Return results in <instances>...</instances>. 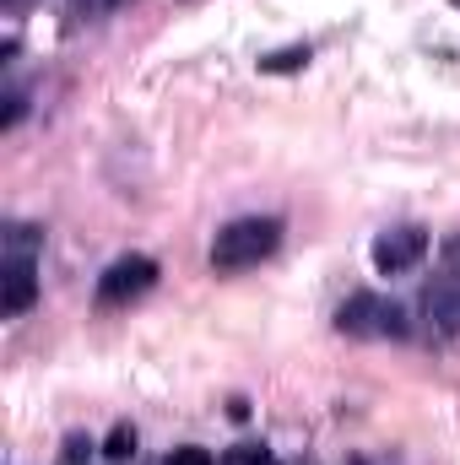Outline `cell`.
Wrapping results in <instances>:
<instances>
[{
    "label": "cell",
    "mask_w": 460,
    "mask_h": 465,
    "mask_svg": "<svg viewBox=\"0 0 460 465\" xmlns=\"http://www.w3.org/2000/svg\"><path fill=\"white\" fill-rule=\"evenodd\" d=\"M282 243V217H238L212 238V271H249Z\"/></svg>",
    "instance_id": "1"
},
{
    "label": "cell",
    "mask_w": 460,
    "mask_h": 465,
    "mask_svg": "<svg viewBox=\"0 0 460 465\" xmlns=\"http://www.w3.org/2000/svg\"><path fill=\"white\" fill-rule=\"evenodd\" d=\"M336 331L342 336H406V314L374 292H357L336 309Z\"/></svg>",
    "instance_id": "2"
},
{
    "label": "cell",
    "mask_w": 460,
    "mask_h": 465,
    "mask_svg": "<svg viewBox=\"0 0 460 465\" xmlns=\"http://www.w3.org/2000/svg\"><path fill=\"white\" fill-rule=\"evenodd\" d=\"M157 282V260H146V254H119L115 265L98 276V303H130V298H141L146 287Z\"/></svg>",
    "instance_id": "3"
},
{
    "label": "cell",
    "mask_w": 460,
    "mask_h": 465,
    "mask_svg": "<svg viewBox=\"0 0 460 465\" xmlns=\"http://www.w3.org/2000/svg\"><path fill=\"white\" fill-rule=\"evenodd\" d=\"M423 254H428V232L423 228H390V232L374 238V271H379V276H401V271H412Z\"/></svg>",
    "instance_id": "4"
},
{
    "label": "cell",
    "mask_w": 460,
    "mask_h": 465,
    "mask_svg": "<svg viewBox=\"0 0 460 465\" xmlns=\"http://www.w3.org/2000/svg\"><path fill=\"white\" fill-rule=\"evenodd\" d=\"M33 298H38V265H33V254H5L0 309L16 320V314H27V309H33Z\"/></svg>",
    "instance_id": "5"
},
{
    "label": "cell",
    "mask_w": 460,
    "mask_h": 465,
    "mask_svg": "<svg viewBox=\"0 0 460 465\" xmlns=\"http://www.w3.org/2000/svg\"><path fill=\"white\" fill-rule=\"evenodd\" d=\"M428 314H434V325L439 331H460V282H439L434 292H428Z\"/></svg>",
    "instance_id": "6"
},
{
    "label": "cell",
    "mask_w": 460,
    "mask_h": 465,
    "mask_svg": "<svg viewBox=\"0 0 460 465\" xmlns=\"http://www.w3.org/2000/svg\"><path fill=\"white\" fill-rule=\"evenodd\" d=\"M304 65H309V44H293V49H276V54H265V60H260V71H265V76L304 71Z\"/></svg>",
    "instance_id": "7"
},
{
    "label": "cell",
    "mask_w": 460,
    "mask_h": 465,
    "mask_svg": "<svg viewBox=\"0 0 460 465\" xmlns=\"http://www.w3.org/2000/svg\"><path fill=\"white\" fill-rule=\"evenodd\" d=\"M104 455H109V460H130V455H135V428H130V422H115V428H109Z\"/></svg>",
    "instance_id": "8"
},
{
    "label": "cell",
    "mask_w": 460,
    "mask_h": 465,
    "mask_svg": "<svg viewBox=\"0 0 460 465\" xmlns=\"http://www.w3.org/2000/svg\"><path fill=\"white\" fill-rule=\"evenodd\" d=\"M223 465H271V450H260V444H238L223 455Z\"/></svg>",
    "instance_id": "9"
},
{
    "label": "cell",
    "mask_w": 460,
    "mask_h": 465,
    "mask_svg": "<svg viewBox=\"0 0 460 465\" xmlns=\"http://www.w3.org/2000/svg\"><path fill=\"white\" fill-rule=\"evenodd\" d=\"M163 465H217V460H212L201 444H185V450H174V455H168Z\"/></svg>",
    "instance_id": "10"
},
{
    "label": "cell",
    "mask_w": 460,
    "mask_h": 465,
    "mask_svg": "<svg viewBox=\"0 0 460 465\" xmlns=\"http://www.w3.org/2000/svg\"><path fill=\"white\" fill-rule=\"evenodd\" d=\"M115 5H125V0H71V11H76V16H109Z\"/></svg>",
    "instance_id": "11"
},
{
    "label": "cell",
    "mask_w": 460,
    "mask_h": 465,
    "mask_svg": "<svg viewBox=\"0 0 460 465\" xmlns=\"http://www.w3.org/2000/svg\"><path fill=\"white\" fill-rule=\"evenodd\" d=\"M87 455H93V444H87L82 433H71V439H65V465H82Z\"/></svg>",
    "instance_id": "12"
},
{
    "label": "cell",
    "mask_w": 460,
    "mask_h": 465,
    "mask_svg": "<svg viewBox=\"0 0 460 465\" xmlns=\"http://www.w3.org/2000/svg\"><path fill=\"white\" fill-rule=\"evenodd\" d=\"M22 114H27V98H22V93H11V98H5V130H11Z\"/></svg>",
    "instance_id": "13"
},
{
    "label": "cell",
    "mask_w": 460,
    "mask_h": 465,
    "mask_svg": "<svg viewBox=\"0 0 460 465\" xmlns=\"http://www.w3.org/2000/svg\"><path fill=\"white\" fill-rule=\"evenodd\" d=\"M455 5H460V0H455Z\"/></svg>",
    "instance_id": "14"
}]
</instances>
